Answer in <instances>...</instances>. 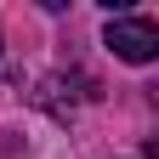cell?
<instances>
[{
    "mask_svg": "<svg viewBox=\"0 0 159 159\" xmlns=\"http://www.w3.org/2000/svg\"><path fill=\"white\" fill-rule=\"evenodd\" d=\"M102 40H108L114 57H125V63H153L159 57V29L148 23V17H114Z\"/></svg>",
    "mask_w": 159,
    "mask_h": 159,
    "instance_id": "6da1fadb",
    "label": "cell"
}]
</instances>
